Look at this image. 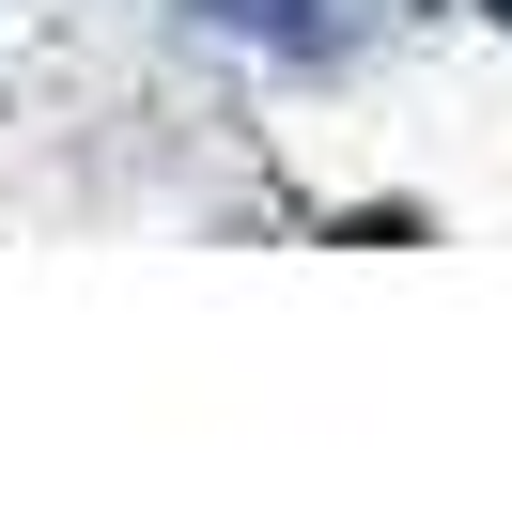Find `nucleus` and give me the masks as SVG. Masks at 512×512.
Wrapping results in <instances>:
<instances>
[{
	"label": "nucleus",
	"instance_id": "1",
	"mask_svg": "<svg viewBox=\"0 0 512 512\" xmlns=\"http://www.w3.org/2000/svg\"><path fill=\"white\" fill-rule=\"evenodd\" d=\"M218 32H311V0H202Z\"/></svg>",
	"mask_w": 512,
	"mask_h": 512
}]
</instances>
